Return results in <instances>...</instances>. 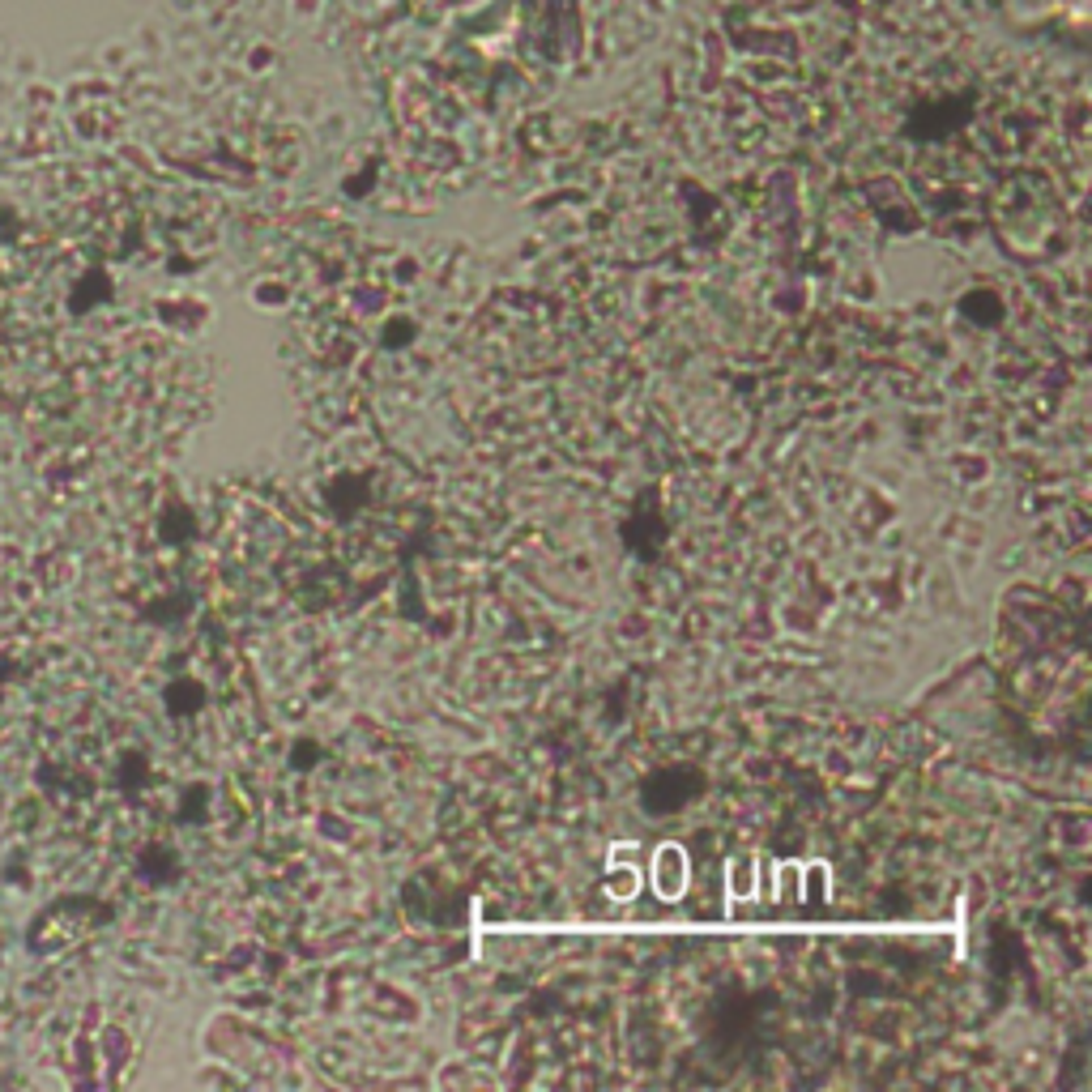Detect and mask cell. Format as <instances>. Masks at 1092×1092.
I'll list each match as a JSON object with an SVG mask.
<instances>
[{
	"mask_svg": "<svg viewBox=\"0 0 1092 1092\" xmlns=\"http://www.w3.org/2000/svg\"><path fill=\"white\" fill-rule=\"evenodd\" d=\"M649 879H653L657 900H683V892L691 888V858L683 845L666 841L649 862Z\"/></svg>",
	"mask_w": 1092,
	"mask_h": 1092,
	"instance_id": "6da1fadb",
	"label": "cell"
},
{
	"mask_svg": "<svg viewBox=\"0 0 1092 1092\" xmlns=\"http://www.w3.org/2000/svg\"><path fill=\"white\" fill-rule=\"evenodd\" d=\"M644 884V871L636 862H628V850H615V858H610V879H606V892L615 900H632Z\"/></svg>",
	"mask_w": 1092,
	"mask_h": 1092,
	"instance_id": "7a4b0ae2",
	"label": "cell"
},
{
	"mask_svg": "<svg viewBox=\"0 0 1092 1092\" xmlns=\"http://www.w3.org/2000/svg\"><path fill=\"white\" fill-rule=\"evenodd\" d=\"M725 892H730L734 905L756 900V858H734L730 862V871H725Z\"/></svg>",
	"mask_w": 1092,
	"mask_h": 1092,
	"instance_id": "3957f363",
	"label": "cell"
},
{
	"mask_svg": "<svg viewBox=\"0 0 1092 1092\" xmlns=\"http://www.w3.org/2000/svg\"><path fill=\"white\" fill-rule=\"evenodd\" d=\"M828 884H832V871L824 862L803 866V900H828Z\"/></svg>",
	"mask_w": 1092,
	"mask_h": 1092,
	"instance_id": "277c9868",
	"label": "cell"
},
{
	"mask_svg": "<svg viewBox=\"0 0 1092 1092\" xmlns=\"http://www.w3.org/2000/svg\"><path fill=\"white\" fill-rule=\"evenodd\" d=\"M777 900L781 905H794L803 900V866H777Z\"/></svg>",
	"mask_w": 1092,
	"mask_h": 1092,
	"instance_id": "5b68a950",
	"label": "cell"
}]
</instances>
